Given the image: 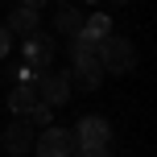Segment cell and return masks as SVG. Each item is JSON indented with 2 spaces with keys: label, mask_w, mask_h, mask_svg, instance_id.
Returning a JSON list of instances; mask_svg holds the SVG:
<instances>
[{
  "label": "cell",
  "mask_w": 157,
  "mask_h": 157,
  "mask_svg": "<svg viewBox=\"0 0 157 157\" xmlns=\"http://www.w3.org/2000/svg\"><path fill=\"white\" fill-rule=\"evenodd\" d=\"M136 66V50L128 37H116V33H108V37L99 41V71L103 75H128Z\"/></svg>",
  "instance_id": "cell-1"
},
{
  "label": "cell",
  "mask_w": 157,
  "mask_h": 157,
  "mask_svg": "<svg viewBox=\"0 0 157 157\" xmlns=\"http://www.w3.org/2000/svg\"><path fill=\"white\" fill-rule=\"evenodd\" d=\"M33 91H37V103H46V108H62L71 99V87H66L62 71H41L33 78Z\"/></svg>",
  "instance_id": "cell-2"
},
{
  "label": "cell",
  "mask_w": 157,
  "mask_h": 157,
  "mask_svg": "<svg viewBox=\"0 0 157 157\" xmlns=\"http://www.w3.org/2000/svg\"><path fill=\"white\" fill-rule=\"evenodd\" d=\"M108 141H112V124L103 116H83L78 120V128H75L78 149H108Z\"/></svg>",
  "instance_id": "cell-3"
},
{
  "label": "cell",
  "mask_w": 157,
  "mask_h": 157,
  "mask_svg": "<svg viewBox=\"0 0 157 157\" xmlns=\"http://www.w3.org/2000/svg\"><path fill=\"white\" fill-rule=\"evenodd\" d=\"M33 149H37V157H75L78 145H75V132H71V128H46Z\"/></svg>",
  "instance_id": "cell-4"
},
{
  "label": "cell",
  "mask_w": 157,
  "mask_h": 157,
  "mask_svg": "<svg viewBox=\"0 0 157 157\" xmlns=\"http://www.w3.org/2000/svg\"><path fill=\"white\" fill-rule=\"evenodd\" d=\"M50 58H54V37L50 33H29L25 37V66H33V71H50Z\"/></svg>",
  "instance_id": "cell-5"
},
{
  "label": "cell",
  "mask_w": 157,
  "mask_h": 157,
  "mask_svg": "<svg viewBox=\"0 0 157 157\" xmlns=\"http://www.w3.org/2000/svg\"><path fill=\"white\" fill-rule=\"evenodd\" d=\"M71 58H75L71 66L99 71V41H91V37H83V33H75V41H71Z\"/></svg>",
  "instance_id": "cell-6"
},
{
  "label": "cell",
  "mask_w": 157,
  "mask_h": 157,
  "mask_svg": "<svg viewBox=\"0 0 157 157\" xmlns=\"http://www.w3.org/2000/svg\"><path fill=\"white\" fill-rule=\"evenodd\" d=\"M4 149L8 153H29L33 149V124L29 120H17V124H8V132H4Z\"/></svg>",
  "instance_id": "cell-7"
},
{
  "label": "cell",
  "mask_w": 157,
  "mask_h": 157,
  "mask_svg": "<svg viewBox=\"0 0 157 157\" xmlns=\"http://www.w3.org/2000/svg\"><path fill=\"white\" fill-rule=\"evenodd\" d=\"M99 75H103V71L71 66V71H66V87H71V91H99Z\"/></svg>",
  "instance_id": "cell-8"
},
{
  "label": "cell",
  "mask_w": 157,
  "mask_h": 157,
  "mask_svg": "<svg viewBox=\"0 0 157 157\" xmlns=\"http://www.w3.org/2000/svg\"><path fill=\"white\" fill-rule=\"evenodd\" d=\"M8 33H21V37H29V33H37V13L33 8H13L8 13Z\"/></svg>",
  "instance_id": "cell-9"
},
{
  "label": "cell",
  "mask_w": 157,
  "mask_h": 157,
  "mask_svg": "<svg viewBox=\"0 0 157 157\" xmlns=\"http://www.w3.org/2000/svg\"><path fill=\"white\" fill-rule=\"evenodd\" d=\"M33 103H37V91H33V83H17L13 91H8V112H17V116H25Z\"/></svg>",
  "instance_id": "cell-10"
},
{
  "label": "cell",
  "mask_w": 157,
  "mask_h": 157,
  "mask_svg": "<svg viewBox=\"0 0 157 157\" xmlns=\"http://www.w3.org/2000/svg\"><path fill=\"white\" fill-rule=\"evenodd\" d=\"M78 33L91 37V41H103V37L112 33V21H108L103 13H95V17H87V21H83V29H78Z\"/></svg>",
  "instance_id": "cell-11"
},
{
  "label": "cell",
  "mask_w": 157,
  "mask_h": 157,
  "mask_svg": "<svg viewBox=\"0 0 157 157\" xmlns=\"http://www.w3.org/2000/svg\"><path fill=\"white\" fill-rule=\"evenodd\" d=\"M54 25H58V33H75L83 29V17H78V8H58V17H54Z\"/></svg>",
  "instance_id": "cell-12"
},
{
  "label": "cell",
  "mask_w": 157,
  "mask_h": 157,
  "mask_svg": "<svg viewBox=\"0 0 157 157\" xmlns=\"http://www.w3.org/2000/svg\"><path fill=\"white\" fill-rule=\"evenodd\" d=\"M8 50H13V33H8V29H0V58H4Z\"/></svg>",
  "instance_id": "cell-13"
},
{
  "label": "cell",
  "mask_w": 157,
  "mask_h": 157,
  "mask_svg": "<svg viewBox=\"0 0 157 157\" xmlns=\"http://www.w3.org/2000/svg\"><path fill=\"white\" fill-rule=\"evenodd\" d=\"M75 157H108V149H75Z\"/></svg>",
  "instance_id": "cell-14"
},
{
  "label": "cell",
  "mask_w": 157,
  "mask_h": 157,
  "mask_svg": "<svg viewBox=\"0 0 157 157\" xmlns=\"http://www.w3.org/2000/svg\"><path fill=\"white\" fill-rule=\"evenodd\" d=\"M21 4H25V8H33V13H37V8H41V4H50V0H21Z\"/></svg>",
  "instance_id": "cell-15"
},
{
  "label": "cell",
  "mask_w": 157,
  "mask_h": 157,
  "mask_svg": "<svg viewBox=\"0 0 157 157\" xmlns=\"http://www.w3.org/2000/svg\"><path fill=\"white\" fill-rule=\"evenodd\" d=\"M58 8H71V0H58Z\"/></svg>",
  "instance_id": "cell-16"
},
{
  "label": "cell",
  "mask_w": 157,
  "mask_h": 157,
  "mask_svg": "<svg viewBox=\"0 0 157 157\" xmlns=\"http://www.w3.org/2000/svg\"><path fill=\"white\" fill-rule=\"evenodd\" d=\"M91 4H99V0H91Z\"/></svg>",
  "instance_id": "cell-17"
}]
</instances>
